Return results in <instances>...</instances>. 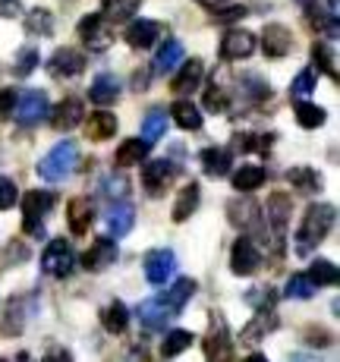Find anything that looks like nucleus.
Masks as SVG:
<instances>
[{"instance_id":"f257e3e1","label":"nucleus","mask_w":340,"mask_h":362,"mask_svg":"<svg viewBox=\"0 0 340 362\" xmlns=\"http://www.w3.org/2000/svg\"><path fill=\"white\" fill-rule=\"evenodd\" d=\"M192 293H196V281H192V277H180L168 293L151 296V299H145V303H139L136 315H139V322H142V328L145 331L168 328L173 318L186 309V303L192 299Z\"/></svg>"},{"instance_id":"f03ea898","label":"nucleus","mask_w":340,"mask_h":362,"mask_svg":"<svg viewBox=\"0 0 340 362\" xmlns=\"http://www.w3.org/2000/svg\"><path fill=\"white\" fill-rule=\"evenodd\" d=\"M337 218V208L328 205V202H318V205H309L306 214H303V224L296 230V255H309L324 236L331 233Z\"/></svg>"},{"instance_id":"7ed1b4c3","label":"nucleus","mask_w":340,"mask_h":362,"mask_svg":"<svg viewBox=\"0 0 340 362\" xmlns=\"http://www.w3.org/2000/svg\"><path fill=\"white\" fill-rule=\"evenodd\" d=\"M79 164V148L76 142H57L38 164V177L47 180V183H64L69 173Z\"/></svg>"},{"instance_id":"20e7f679","label":"nucleus","mask_w":340,"mask_h":362,"mask_svg":"<svg viewBox=\"0 0 340 362\" xmlns=\"http://www.w3.org/2000/svg\"><path fill=\"white\" fill-rule=\"evenodd\" d=\"M54 208V192L47 189H29L23 196V224L32 236H45V218Z\"/></svg>"},{"instance_id":"39448f33","label":"nucleus","mask_w":340,"mask_h":362,"mask_svg":"<svg viewBox=\"0 0 340 362\" xmlns=\"http://www.w3.org/2000/svg\"><path fill=\"white\" fill-rule=\"evenodd\" d=\"M73 268H76V252L64 236H57V240L47 243L45 252H41V271L51 274V277H66Z\"/></svg>"},{"instance_id":"423d86ee","label":"nucleus","mask_w":340,"mask_h":362,"mask_svg":"<svg viewBox=\"0 0 340 362\" xmlns=\"http://www.w3.org/2000/svg\"><path fill=\"white\" fill-rule=\"evenodd\" d=\"M142 268H145V281L155 284V287H164V284H170L173 274H177V252L168 246L151 249V252L145 255Z\"/></svg>"},{"instance_id":"0eeeda50","label":"nucleus","mask_w":340,"mask_h":362,"mask_svg":"<svg viewBox=\"0 0 340 362\" xmlns=\"http://www.w3.org/2000/svg\"><path fill=\"white\" fill-rule=\"evenodd\" d=\"M47 114H51L47 95L38 92V88H32V92L16 95V107H13L10 117H13L16 123H23V127H35V123H41Z\"/></svg>"},{"instance_id":"6e6552de","label":"nucleus","mask_w":340,"mask_h":362,"mask_svg":"<svg viewBox=\"0 0 340 362\" xmlns=\"http://www.w3.org/2000/svg\"><path fill=\"white\" fill-rule=\"evenodd\" d=\"M177 164L168 161V158H155V161H148L142 167V186L148 196H164V192L170 189V183L177 180Z\"/></svg>"},{"instance_id":"1a4fd4ad","label":"nucleus","mask_w":340,"mask_h":362,"mask_svg":"<svg viewBox=\"0 0 340 362\" xmlns=\"http://www.w3.org/2000/svg\"><path fill=\"white\" fill-rule=\"evenodd\" d=\"M233 356V340H230V328L221 315H214L211 331L205 337V362H230Z\"/></svg>"},{"instance_id":"9d476101","label":"nucleus","mask_w":340,"mask_h":362,"mask_svg":"<svg viewBox=\"0 0 340 362\" xmlns=\"http://www.w3.org/2000/svg\"><path fill=\"white\" fill-rule=\"evenodd\" d=\"M79 38L86 41L88 51H107V47L114 45V32H110L107 19H104V16H95V13L82 16V23H79Z\"/></svg>"},{"instance_id":"9b49d317","label":"nucleus","mask_w":340,"mask_h":362,"mask_svg":"<svg viewBox=\"0 0 340 362\" xmlns=\"http://www.w3.org/2000/svg\"><path fill=\"white\" fill-rule=\"evenodd\" d=\"M259 268H262L259 246H255L249 236H240V240L233 243V252H230V271L240 277H246V274H255Z\"/></svg>"},{"instance_id":"f8f14e48","label":"nucleus","mask_w":340,"mask_h":362,"mask_svg":"<svg viewBox=\"0 0 340 362\" xmlns=\"http://www.w3.org/2000/svg\"><path fill=\"white\" fill-rule=\"evenodd\" d=\"M136 224V208L129 202H110L107 211H104V227L114 240H123Z\"/></svg>"},{"instance_id":"ddd939ff","label":"nucleus","mask_w":340,"mask_h":362,"mask_svg":"<svg viewBox=\"0 0 340 362\" xmlns=\"http://www.w3.org/2000/svg\"><path fill=\"white\" fill-rule=\"evenodd\" d=\"M255 35L252 32H246V29H230L221 38V57L224 60H246V57H252V51H255Z\"/></svg>"},{"instance_id":"4468645a","label":"nucleus","mask_w":340,"mask_h":362,"mask_svg":"<svg viewBox=\"0 0 340 362\" xmlns=\"http://www.w3.org/2000/svg\"><path fill=\"white\" fill-rule=\"evenodd\" d=\"M47 69H51L54 79H76V76L86 69V57L73 47H57L54 57L47 60Z\"/></svg>"},{"instance_id":"2eb2a0df","label":"nucleus","mask_w":340,"mask_h":362,"mask_svg":"<svg viewBox=\"0 0 340 362\" xmlns=\"http://www.w3.org/2000/svg\"><path fill=\"white\" fill-rule=\"evenodd\" d=\"M309 6V25L315 32H324L328 38H337V0H312Z\"/></svg>"},{"instance_id":"dca6fc26","label":"nucleus","mask_w":340,"mask_h":362,"mask_svg":"<svg viewBox=\"0 0 340 362\" xmlns=\"http://www.w3.org/2000/svg\"><path fill=\"white\" fill-rule=\"evenodd\" d=\"M117 255H120V249H117L114 240H107V236H98V240L92 243V249L88 252H82V268L86 271H104L110 268V264L117 262Z\"/></svg>"},{"instance_id":"f3484780","label":"nucleus","mask_w":340,"mask_h":362,"mask_svg":"<svg viewBox=\"0 0 340 362\" xmlns=\"http://www.w3.org/2000/svg\"><path fill=\"white\" fill-rule=\"evenodd\" d=\"M290 47H293V35H290L287 25H265V32H262V51H265L268 60H281L290 54Z\"/></svg>"},{"instance_id":"a211bd4d","label":"nucleus","mask_w":340,"mask_h":362,"mask_svg":"<svg viewBox=\"0 0 340 362\" xmlns=\"http://www.w3.org/2000/svg\"><path fill=\"white\" fill-rule=\"evenodd\" d=\"M92 221H95V202L92 199L76 196L66 205V224H69V230H73L76 236H86L88 227H92Z\"/></svg>"},{"instance_id":"6ab92c4d","label":"nucleus","mask_w":340,"mask_h":362,"mask_svg":"<svg viewBox=\"0 0 340 362\" xmlns=\"http://www.w3.org/2000/svg\"><path fill=\"white\" fill-rule=\"evenodd\" d=\"M47 117H51V127L54 129L66 132V129H73V127H79V123H82V117H86V107H82L79 98H64Z\"/></svg>"},{"instance_id":"aec40b11","label":"nucleus","mask_w":340,"mask_h":362,"mask_svg":"<svg viewBox=\"0 0 340 362\" xmlns=\"http://www.w3.org/2000/svg\"><path fill=\"white\" fill-rule=\"evenodd\" d=\"M158 35H161V23H155V19H136V23H129V29L123 32V38H127L129 47L145 51V47H151L158 41Z\"/></svg>"},{"instance_id":"412c9836","label":"nucleus","mask_w":340,"mask_h":362,"mask_svg":"<svg viewBox=\"0 0 340 362\" xmlns=\"http://www.w3.org/2000/svg\"><path fill=\"white\" fill-rule=\"evenodd\" d=\"M202 76H205L202 60H186V64L177 69V76H173V92H177V95L196 92V88L202 86Z\"/></svg>"},{"instance_id":"4be33fe9","label":"nucleus","mask_w":340,"mask_h":362,"mask_svg":"<svg viewBox=\"0 0 340 362\" xmlns=\"http://www.w3.org/2000/svg\"><path fill=\"white\" fill-rule=\"evenodd\" d=\"M120 79L117 76H110V73H101V76H95V82H92V88H88V98H92L95 104H101V107H107V104H114L117 98H120Z\"/></svg>"},{"instance_id":"5701e85b","label":"nucleus","mask_w":340,"mask_h":362,"mask_svg":"<svg viewBox=\"0 0 340 362\" xmlns=\"http://www.w3.org/2000/svg\"><path fill=\"white\" fill-rule=\"evenodd\" d=\"M199 202H202V186H199V183H186L183 192H180L177 202H173V221H177V224L189 221L192 214H196Z\"/></svg>"},{"instance_id":"b1692460","label":"nucleus","mask_w":340,"mask_h":362,"mask_svg":"<svg viewBox=\"0 0 340 362\" xmlns=\"http://www.w3.org/2000/svg\"><path fill=\"white\" fill-rule=\"evenodd\" d=\"M148 151H151V145L145 142V139H123L114 161H117V167H136V164H145Z\"/></svg>"},{"instance_id":"393cba45","label":"nucleus","mask_w":340,"mask_h":362,"mask_svg":"<svg viewBox=\"0 0 340 362\" xmlns=\"http://www.w3.org/2000/svg\"><path fill=\"white\" fill-rule=\"evenodd\" d=\"M117 132V117L110 110H95L92 117H86V139L92 142H104Z\"/></svg>"},{"instance_id":"a878e982","label":"nucleus","mask_w":340,"mask_h":362,"mask_svg":"<svg viewBox=\"0 0 340 362\" xmlns=\"http://www.w3.org/2000/svg\"><path fill=\"white\" fill-rule=\"evenodd\" d=\"M183 54H186L183 45H180L177 38H170V41H164L161 51L155 54V64H151V66H155L158 76H168L170 69H177L180 64H183Z\"/></svg>"},{"instance_id":"bb28decb","label":"nucleus","mask_w":340,"mask_h":362,"mask_svg":"<svg viewBox=\"0 0 340 362\" xmlns=\"http://www.w3.org/2000/svg\"><path fill=\"white\" fill-rule=\"evenodd\" d=\"M265 167L262 164H242L233 170V189L237 192H252V189H259L262 183H265Z\"/></svg>"},{"instance_id":"cd10ccee","label":"nucleus","mask_w":340,"mask_h":362,"mask_svg":"<svg viewBox=\"0 0 340 362\" xmlns=\"http://www.w3.org/2000/svg\"><path fill=\"white\" fill-rule=\"evenodd\" d=\"M199 161H202L208 177H227L233 167V158L227 148H205L202 155H199Z\"/></svg>"},{"instance_id":"c85d7f7f","label":"nucleus","mask_w":340,"mask_h":362,"mask_svg":"<svg viewBox=\"0 0 340 362\" xmlns=\"http://www.w3.org/2000/svg\"><path fill=\"white\" fill-rule=\"evenodd\" d=\"M227 214H230V224L233 227H255V221H259V205H255L252 199H233L230 205H227Z\"/></svg>"},{"instance_id":"c756f323","label":"nucleus","mask_w":340,"mask_h":362,"mask_svg":"<svg viewBox=\"0 0 340 362\" xmlns=\"http://www.w3.org/2000/svg\"><path fill=\"white\" fill-rule=\"evenodd\" d=\"M287 180L293 183V189L300 192V196H315L318 189H322V177H318L312 167L306 164H300V167H293V170L287 173Z\"/></svg>"},{"instance_id":"7c9ffc66","label":"nucleus","mask_w":340,"mask_h":362,"mask_svg":"<svg viewBox=\"0 0 340 362\" xmlns=\"http://www.w3.org/2000/svg\"><path fill=\"white\" fill-rule=\"evenodd\" d=\"M274 328H277V318H274V312H271V309H262L259 315H255L252 322H249L246 328H242L240 337H242V344H255V340H259V337H265V334H268V331H274Z\"/></svg>"},{"instance_id":"2f4dec72","label":"nucleus","mask_w":340,"mask_h":362,"mask_svg":"<svg viewBox=\"0 0 340 362\" xmlns=\"http://www.w3.org/2000/svg\"><path fill=\"white\" fill-rule=\"evenodd\" d=\"M101 325L107 334H123L129 325V309L120 303V299H114V303L107 305V309L101 312Z\"/></svg>"},{"instance_id":"473e14b6","label":"nucleus","mask_w":340,"mask_h":362,"mask_svg":"<svg viewBox=\"0 0 340 362\" xmlns=\"http://www.w3.org/2000/svg\"><path fill=\"white\" fill-rule=\"evenodd\" d=\"M293 114H296V123H300L303 129H318V127H324V120H328L324 107H318V104H309V101H296Z\"/></svg>"},{"instance_id":"72a5a7b5","label":"nucleus","mask_w":340,"mask_h":362,"mask_svg":"<svg viewBox=\"0 0 340 362\" xmlns=\"http://www.w3.org/2000/svg\"><path fill=\"white\" fill-rule=\"evenodd\" d=\"M290 208H293V202H290L287 192H271V202H268V221L274 224L277 233H283V227H287Z\"/></svg>"},{"instance_id":"f704fd0d","label":"nucleus","mask_w":340,"mask_h":362,"mask_svg":"<svg viewBox=\"0 0 340 362\" xmlns=\"http://www.w3.org/2000/svg\"><path fill=\"white\" fill-rule=\"evenodd\" d=\"M164 132H168V114H164L161 107L148 110V114H145V120H142V139L148 145H155Z\"/></svg>"},{"instance_id":"c9c22d12","label":"nucleus","mask_w":340,"mask_h":362,"mask_svg":"<svg viewBox=\"0 0 340 362\" xmlns=\"http://www.w3.org/2000/svg\"><path fill=\"white\" fill-rule=\"evenodd\" d=\"M170 117L177 120V127H183V129H199L202 127V110H199L192 101H177L170 107Z\"/></svg>"},{"instance_id":"e433bc0d","label":"nucleus","mask_w":340,"mask_h":362,"mask_svg":"<svg viewBox=\"0 0 340 362\" xmlns=\"http://www.w3.org/2000/svg\"><path fill=\"white\" fill-rule=\"evenodd\" d=\"M139 6H142V0H104L101 16L107 19V23H123V19L136 16Z\"/></svg>"},{"instance_id":"4c0bfd02","label":"nucleus","mask_w":340,"mask_h":362,"mask_svg":"<svg viewBox=\"0 0 340 362\" xmlns=\"http://www.w3.org/2000/svg\"><path fill=\"white\" fill-rule=\"evenodd\" d=\"M192 344H196L192 331H170L168 337H164V344H161V356L164 359H173V356H180V353L189 350Z\"/></svg>"},{"instance_id":"58836bf2","label":"nucleus","mask_w":340,"mask_h":362,"mask_svg":"<svg viewBox=\"0 0 340 362\" xmlns=\"http://www.w3.org/2000/svg\"><path fill=\"white\" fill-rule=\"evenodd\" d=\"M309 281L315 284V287H334L337 284V264L334 262H328V259H318V262H312V268H309Z\"/></svg>"},{"instance_id":"ea45409f","label":"nucleus","mask_w":340,"mask_h":362,"mask_svg":"<svg viewBox=\"0 0 340 362\" xmlns=\"http://www.w3.org/2000/svg\"><path fill=\"white\" fill-rule=\"evenodd\" d=\"M315 290L318 287L309 281L306 274H293L287 281V287H283V296H290V299H312V296H315Z\"/></svg>"},{"instance_id":"a19ab883","label":"nucleus","mask_w":340,"mask_h":362,"mask_svg":"<svg viewBox=\"0 0 340 362\" xmlns=\"http://www.w3.org/2000/svg\"><path fill=\"white\" fill-rule=\"evenodd\" d=\"M25 32L29 35H51L54 32V16L47 10H32L25 16Z\"/></svg>"},{"instance_id":"79ce46f5","label":"nucleus","mask_w":340,"mask_h":362,"mask_svg":"<svg viewBox=\"0 0 340 362\" xmlns=\"http://www.w3.org/2000/svg\"><path fill=\"white\" fill-rule=\"evenodd\" d=\"M312 57H315V64L324 69V73L331 76V79H337V60H334V51H331V45H324V41H315L312 45Z\"/></svg>"},{"instance_id":"37998d69","label":"nucleus","mask_w":340,"mask_h":362,"mask_svg":"<svg viewBox=\"0 0 340 362\" xmlns=\"http://www.w3.org/2000/svg\"><path fill=\"white\" fill-rule=\"evenodd\" d=\"M315 82H318L315 69H303V73L293 79V86H290V92H293V98H309V95L315 92Z\"/></svg>"},{"instance_id":"c03bdc74","label":"nucleus","mask_w":340,"mask_h":362,"mask_svg":"<svg viewBox=\"0 0 340 362\" xmlns=\"http://www.w3.org/2000/svg\"><path fill=\"white\" fill-rule=\"evenodd\" d=\"M35 66H38V51H35V47H25V51L16 57V66H13V73L25 79V76L35 73Z\"/></svg>"},{"instance_id":"a18cd8bd","label":"nucleus","mask_w":340,"mask_h":362,"mask_svg":"<svg viewBox=\"0 0 340 362\" xmlns=\"http://www.w3.org/2000/svg\"><path fill=\"white\" fill-rule=\"evenodd\" d=\"M19 202V189L13 180L0 177V211H6V208H13Z\"/></svg>"},{"instance_id":"49530a36","label":"nucleus","mask_w":340,"mask_h":362,"mask_svg":"<svg viewBox=\"0 0 340 362\" xmlns=\"http://www.w3.org/2000/svg\"><path fill=\"white\" fill-rule=\"evenodd\" d=\"M205 107L214 110V114H218V110H224V107H227L224 88H221V86H211V88H208V92H205Z\"/></svg>"},{"instance_id":"de8ad7c7","label":"nucleus","mask_w":340,"mask_h":362,"mask_svg":"<svg viewBox=\"0 0 340 362\" xmlns=\"http://www.w3.org/2000/svg\"><path fill=\"white\" fill-rule=\"evenodd\" d=\"M246 299L252 305H259V309H271L274 305V290H249Z\"/></svg>"},{"instance_id":"09e8293b","label":"nucleus","mask_w":340,"mask_h":362,"mask_svg":"<svg viewBox=\"0 0 340 362\" xmlns=\"http://www.w3.org/2000/svg\"><path fill=\"white\" fill-rule=\"evenodd\" d=\"M41 362H73V356H69V350L66 346H60V344H51L45 350V356H41Z\"/></svg>"},{"instance_id":"8fccbe9b","label":"nucleus","mask_w":340,"mask_h":362,"mask_svg":"<svg viewBox=\"0 0 340 362\" xmlns=\"http://www.w3.org/2000/svg\"><path fill=\"white\" fill-rule=\"evenodd\" d=\"M16 95L13 88H0V117H10L13 107H16Z\"/></svg>"},{"instance_id":"3c124183","label":"nucleus","mask_w":340,"mask_h":362,"mask_svg":"<svg viewBox=\"0 0 340 362\" xmlns=\"http://www.w3.org/2000/svg\"><path fill=\"white\" fill-rule=\"evenodd\" d=\"M0 16L4 19H19L23 16V4H19V0H0Z\"/></svg>"},{"instance_id":"603ef678","label":"nucleus","mask_w":340,"mask_h":362,"mask_svg":"<svg viewBox=\"0 0 340 362\" xmlns=\"http://www.w3.org/2000/svg\"><path fill=\"white\" fill-rule=\"evenodd\" d=\"M246 16V6H233V10H221L218 13V19L221 23H237V19Z\"/></svg>"},{"instance_id":"864d4df0","label":"nucleus","mask_w":340,"mask_h":362,"mask_svg":"<svg viewBox=\"0 0 340 362\" xmlns=\"http://www.w3.org/2000/svg\"><path fill=\"white\" fill-rule=\"evenodd\" d=\"M196 4H202V6H208V10H218V6H224L227 0H196Z\"/></svg>"},{"instance_id":"5fc2aeb1","label":"nucleus","mask_w":340,"mask_h":362,"mask_svg":"<svg viewBox=\"0 0 340 362\" xmlns=\"http://www.w3.org/2000/svg\"><path fill=\"white\" fill-rule=\"evenodd\" d=\"M246 362H268V359L262 356V353H252V356H246Z\"/></svg>"},{"instance_id":"6e6d98bb","label":"nucleus","mask_w":340,"mask_h":362,"mask_svg":"<svg viewBox=\"0 0 340 362\" xmlns=\"http://www.w3.org/2000/svg\"><path fill=\"white\" fill-rule=\"evenodd\" d=\"M296 4H312V0H296Z\"/></svg>"},{"instance_id":"4d7b16f0","label":"nucleus","mask_w":340,"mask_h":362,"mask_svg":"<svg viewBox=\"0 0 340 362\" xmlns=\"http://www.w3.org/2000/svg\"><path fill=\"white\" fill-rule=\"evenodd\" d=\"M0 362H6V359H4V356H0Z\"/></svg>"}]
</instances>
